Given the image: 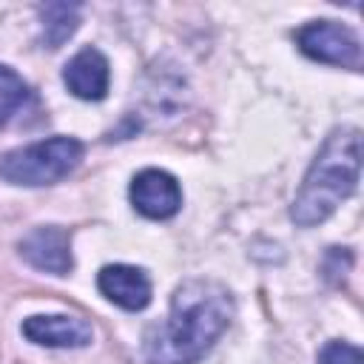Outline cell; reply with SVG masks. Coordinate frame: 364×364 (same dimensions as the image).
<instances>
[{
  "label": "cell",
  "mask_w": 364,
  "mask_h": 364,
  "mask_svg": "<svg viewBox=\"0 0 364 364\" xmlns=\"http://www.w3.org/2000/svg\"><path fill=\"white\" fill-rule=\"evenodd\" d=\"M233 318V296L213 279L182 282L168 307V318L145 333L151 364H196Z\"/></svg>",
  "instance_id": "obj_1"
},
{
  "label": "cell",
  "mask_w": 364,
  "mask_h": 364,
  "mask_svg": "<svg viewBox=\"0 0 364 364\" xmlns=\"http://www.w3.org/2000/svg\"><path fill=\"white\" fill-rule=\"evenodd\" d=\"M361 173V131L341 125L330 131L304 182L293 199L290 219L299 228H313L336 213V208L355 191Z\"/></svg>",
  "instance_id": "obj_2"
},
{
  "label": "cell",
  "mask_w": 364,
  "mask_h": 364,
  "mask_svg": "<svg viewBox=\"0 0 364 364\" xmlns=\"http://www.w3.org/2000/svg\"><path fill=\"white\" fill-rule=\"evenodd\" d=\"M85 145L74 136H48L0 156V176L11 185L40 188L65 179L82 159Z\"/></svg>",
  "instance_id": "obj_3"
},
{
  "label": "cell",
  "mask_w": 364,
  "mask_h": 364,
  "mask_svg": "<svg viewBox=\"0 0 364 364\" xmlns=\"http://www.w3.org/2000/svg\"><path fill=\"white\" fill-rule=\"evenodd\" d=\"M296 46L316 63L341 65V68H361V40L358 34L336 20H313L296 31Z\"/></svg>",
  "instance_id": "obj_4"
},
{
  "label": "cell",
  "mask_w": 364,
  "mask_h": 364,
  "mask_svg": "<svg viewBox=\"0 0 364 364\" xmlns=\"http://www.w3.org/2000/svg\"><path fill=\"white\" fill-rule=\"evenodd\" d=\"M131 205L145 219H171L182 208V188L176 176L159 168H145L131 179Z\"/></svg>",
  "instance_id": "obj_5"
},
{
  "label": "cell",
  "mask_w": 364,
  "mask_h": 364,
  "mask_svg": "<svg viewBox=\"0 0 364 364\" xmlns=\"http://www.w3.org/2000/svg\"><path fill=\"white\" fill-rule=\"evenodd\" d=\"M20 256L43 273H54V276H65L74 267L71 259V239L60 225H40L31 228L23 239H20Z\"/></svg>",
  "instance_id": "obj_6"
},
{
  "label": "cell",
  "mask_w": 364,
  "mask_h": 364,
  "mask_svg": "<svg viewBox=\"0 0 364 364\" xmlns=\"http://www.w3.org/2000/svg\"><path fill=\"white\" fill-rule=\"evenodd\" d=\"M100 293L122 310H145L151 301V279L142 267L134 264H105L97 276Z\"/></svg>",
  "instance_id": "obj_7"
},
{
  "label": "cell",
  "mask_w": 364,
  "mask_h": 364,
  "mask_svg": "<svg viewBox=\"0 0 364 364\" xmlns=\"http://www.w3.org/2000/svg\"><path fill=\"white\" fill-rule=\"evenodd\" d=\"M20 330L28 341L43 347H85L94 338L91 321H85L82 316H65V313L28 316Z\"/></svg>",
  "instance_id": "obj_8"
},
{
  "label": "cell",
  "mask_w": 364,
  "mask_h": 364,
  "mask_svg": "<svg viewBox=\"0 0 364 364\" xmlns=\"http://www.w3.org/2000/svg\"><path fill=\"white\" fill-rule=\"evenodd\" d=\"M63 82L80 100H88V102L102 100L108 94V82H111V68H108L105 54L91 46L77 51L63 68Z\"/></svg>",
  "instance_id": "obj_9"
},
{
  "label": "cell",
  "mask_w": 364,
  "mask_h": 364,
  "mask_svg": "<svg viewBox=\"0 0 364 364\" xmlns=\"http://www.w3.org/2000/svg\"><path fill=\"white\" fill-rule=\"evenodd\" d=\"M40 14V40L46 48H60L80 26L77 3H46L37 9Z\"/></svg>",
  "instance_id": "obj_10"
},
{
  "label": "cell",
  "mask_w": 364,
  "mask_h": 364,
  "mask_svg": "<svg viewBox=\"0 0 364 364\" xmlns=\"http://www.w3.org/2000/svg\"><path fill=\"white\" fill-rule=\"evenodd\" d=\"M26 100H28L26 80L14 68H9V65L0 63V125H6L23 108Z\"/></svg>",
  "instance_id": "obj_11"
},
{
  "label": "cell",
  "mask_w": 364,
  "mask_h": 364,
  "mask_svg": "<svg viewBox=\"0 0 364 364\" xmlns=\"http://www.w3.org/2000/svg\"><path fill=\"white\" fill-rule=\"evenodd\" d=\"M318 364H364V355L355 344L347 341H327L318 353Z\"/></svg>",
  "instance_id": "obj_12"
}]
</instances>
